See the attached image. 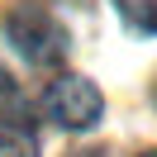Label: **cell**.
Masks as SVG:
<instances>
[{"label": "cell", "mask_w": 157, "mask_h": 157, "mask_svg": "<svg viewBox=\"0 0 157 157\" xmlns=\"http://www.w3.org/2000/svg\"><path fill=\"white\" fill-rule=\"evenodd\" d=\"M5 38H10L33 67H52V62H62V52H67V29H62L43 5H19V10H10L5 14Z\"/></svg>", "instance_id": "6da1fadb"}, {"label": "cell", "mask_w": 157, "mask_h": 157, "mask_svg": "<svg viewBox=\"0 0 157 157\" xmlns=\"http://www.w3.org/2000/svg\"><path fill=\"white\" fill-rule=\"evenodd\" d=\"M43 109H48V119L62 124V128H90V124H100L105 100H100V90L90 86L86 76H57L43 90Z\"/></svg>", "instance_id": "7a4b0ae2"}, {"label": "cell", "mask_w": 157, "mask_h": 157, "mask_svg": "<svg viewBox=\"0 0 157 157\" xmlns=\"http://www.w3.org/2000/svg\"><path fill=\"white\" fill-rule=\"evenodd\" d=\"M0 124H5V128H24V124H29L24 95H19V86H14V76L5 67H0Z\"/></svg>", "instance_id": "3957f363"}, {"label": "cell", "mask_w": 157, "mask_h": 157, "mask_svg": "<svg viewBox=\"0 0 157 157\" xmlns=\"http://www.w3.org/2000/svg\"><path fill=\"white\" fill-rule=\"evenodd\" d=\"M114 5H119V14H124L128 29L157 33V0H114Z\"/></svg>", "instance_id": "277c9868"}, {"label": "cell", "mask_w": 157, "mask_h": 157, "mask_svg": "<svg viewBox=\"0 0 157 157\" xmlns=\"http://www.w3.org/2000/svg\"><path fill=\"white\" fill-rule=\"evenodd\" d=\"M33 133L29 128H0V157H33Z\"/></svg>", "instance_id": "5b68a950"}, {"label": "cell", "mask_w": 157, "mask_h": 157, "mask_svg": "<svg viewBox=\"0 0 157 157\" xmlns=\"http://www.w3.org/2000/svg\"><path fill=\"white\" fill-rule=\"evenodd\" d=\"M138 157H157V147H147V152H138Z\"/></svg>", "instance_id": "8992f818"}, {"label": "cell", "mask_w": 157, "mask_h": 157, "mask_svg": "<svg viewBox=\"0 0 157 157\" xmlns=\"http://www.w3.org/2000/svg\"><path fill=\"white\" fill-rule=\"evenodd\" d=\"M76 157H105V152H76Z\"/></svg>", "instance_id": "52a82bcc"}]
</instances>
